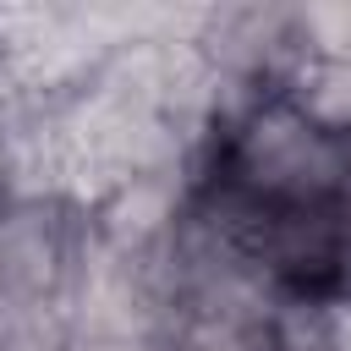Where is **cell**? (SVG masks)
<instances>
[{
	"mask_svg": "<svg viewBox=\"0 0 351 351\" xmlns=\"http://www.w3.org/2000/svg\"><path fill=\"white\" fill-rule=\"evenodd\" d=\"M346 132L324 126L296 93L219 99V121L192 192L230 214L340 208Z\"/></svg>",
	"mask_w": 351,
	"mask_h": 351,
	"instance_id": "obj_1",
	"label": "cell"
},
{
	"mask_svg": "<svg viewBox=\"0 0 351 351\" xmlns=\"http://www.w3.org/2000/svg\"><path fill=\"white\" fill-rule=\"evenodd\" d=\"M269 351H351V291L285 296L274 307Z\"/></svg>",
	"mask_w": 351,
	"mask_h": 351,
	"instance_id": "obj_2",
	"label": "cell"
},
{
	"mask_svg": "<svg viewBox=\"0 0 351 351\" xmlns=\"http://www.w3.org/2000/svg\"><path fill=\"white\" fill-rule=\"evenodd\" d=\"M340 214H346V230H351V143H346V186H340Z\"/></svg>",
	"mask_w": 351,
	"mask_h": 351,
	"instance_id": "obj_5",
	"label": "cell"
},
{
	"mask_svg": "<svg viewBox=\"0 0 351 351\" xmlns=\"http://www.w3.org/2000/svg\"><path fill=\"white\" fill-rule=\"evenodd\" d=\"M22 104H27V88H22V71H16V60H11V49H5V38H0V132H5V121H11Z\"/></svg>",
	"mask_w": 351,
	"mask_h": 351,
	"instance_id": "obj_4",
	"label": "cell"
},
{
	"mask_svg": "<svg viewBox=\"0 0 351 351\" xmlns=\"http://www.w3.org/2000/svg\"><path fill=\"white\" fill-rule=\"evenodd\" d=\"M296 11H302L307 66H351V0H335V5H296Z\"/></svg>",
	"mask_w": 351,
	"mask_h": 351,
	"instance_id": "obj_3",
	"label": "cell"
}]
</instances>
